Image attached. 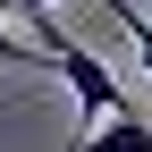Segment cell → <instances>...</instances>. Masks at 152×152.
Here are the masks:
<instances>
[{
    "instance_id": "1",
    "label": "cell",
    "mask_w": 152,
    "mask_h": 152,
    "mask_svg": "<svg viewBox=\"0 0 152 152\" xmlns=\"http://www.w3.org/2000/svg\"><path fill=\"white\" fill-rule=\"evenodd\" d=\"M34 34H42V51H51V68L68 76V93H76V118H118V110H127V85H118V76H110L102 59H93L85 42H68L51 9L34 17Z\"/></svg>"
},
{
    "instance_id": "4",
    "label": "cell",
    "mask_w": 152,
    "mask_h": 152,
    "mask_svg": "<svg viewBox=\"0 0 152 152\" xmlns=\"http://www.w3.org/2000/svg\"><path fill=\"white\" fill-rule=\"evenodd\" d=\"M0 59H9V68H26V59H34V51H26V42L9 34V17H0Z\"/></svg>"
},
{
    "instance_id": "5",
    "label": "cell",
    "mask_w": 152,
    "mask_h": 152,
    "mask_svg": "<svg viewBox=\"0 0 152 152\" xmlns=\"http://www.w3.org/2000/svg\"><path fill=\"white\" fill-rule=\"evenodd\" d=\"M17 9H26V17H42V9H59V0H17Z\"/></svg>"
},
{
    "instance_id": "3",
    "label": "cell",
    "mask_w": 152,
    "mask_h": 152,
    "mask_svg": "<svg viewBox=\"0 0 152 152\" xmlns=\"http://www.w3.org/2000/svg\"><path fill=\"white\" fill-rule=\"evenodd\" d=\"M102 9L127 26V42H135V51H144V68H152V26H144V9H135V0H102Z\"/></svg>"
},
{
    "instance_id": "2",
    "label": "cell",
    "mask_w": 152,
    "mask_h": 152,
    "mask_svg": "<svg viewBox=\"0 0 152 152\" xmlns=\"http://www.w3.org/2000/svg\"><path fill=\"white\" fill-rule=\"evenodd\" d=\"M76 152H152V118H135V110H118V118L85 127V135H76Z\"/></svg>"
}]
</instances>
